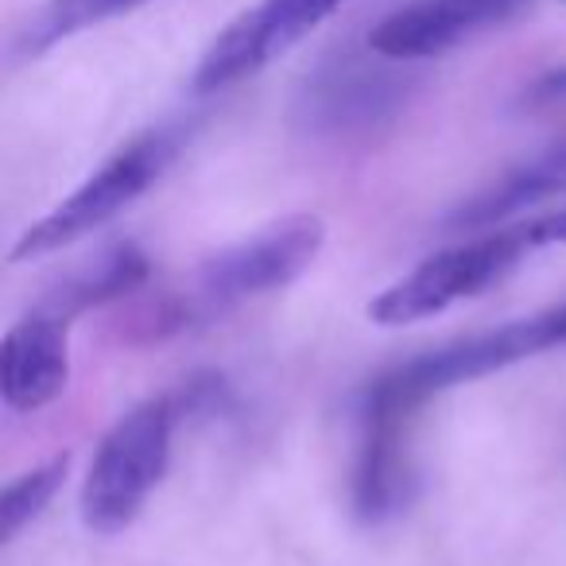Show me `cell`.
Here are the masks:
<instances>
[{"label":"cell","mask_w":566,"mask_h":566,"mask_svg":"<svg viewBox=\"0 0 566 566\" xmlns=\"http://www.w3.org/2000/svg\"><path fill=\"white\" fill-rule=\"evenodd\" d=\"M323 221L311 218V213H295V218H283L275 226L260 229L249 241L213 252L210 260H202L195 268V275H190L182 292L167 295L151 311L148 331L159 338L167 331H182V326L226 315V311L260 300L268 292H280V287H287V283L307 272L311 260L323 249Z\"/></svg>","instance_id":"1"},{"label":"cell","mask_w":566,"mask_h":566,"mask_svg":"<svg viewBox=\"0 0 566 566\" xmlns=\"http://www.w3.org/2000/svg\"><path fill=\"white\" fill-rule=\"evenodd\" d=\"M175 416H179V400L156 396L136 403L128 416L113 423L82 485V520L90 532L120 535L140 516L151 489L167 473Z\"/></svg>","instance_id":"2"},{"label":"cell","mask_w":566,"mask_h":566,"mask_svg":"<svg viewBox=\"0 0 566 566\" xmlns=\"http://www.w3.org/2000/svg\"><path fill=\"white\" fill-rule=\"evenodd\" d=\"M182 144V128H151V133L128 140L117 156H109L74 195H66L48 218H40L35 226L24 229L17 244H12L9 260L12 264H28V260L51 256V252L66 249V244L82 241L94 229H102L105 221H113L120 210L136 202L159 175L167 171V164L175 159Z\"/></svg>","instance_id":"3"},{"label":"cell","mask_w":566,"mask_h":566,"mask_svg":"<svg viewBox=\"0 0 566 566\" xmlns=\"http://www.w3.org/2000/svg\"><path fill=\"white\" fill-rule=\"evenodd\" d=\"M555 346H566V303L535 311L527 318H512V323L470 334V338H458L450 346L431 349V354L411 357V361L380 373L373 380V388L423 408L431 396L447 392V388L470 385V380L501 373L516 361H527V357H539Z\"/></svg>","instance_id":"4"},{"label":"cell","mask_w":566,"mask_h":566,"mask_svg":"<svg viewBox=\"0 0 566 566\" xmlns=\"http://www.w3.org/2000/svg\"><path fill=\"white\" fill-rule=\"evenodd\" d=\"M532 249L535 244L527 226L501 229V233L493 229L485 237L454 244V249L439 252V256H427L403 280L388 283L385 292L369 303V318L380 326H403L442 315L454 303L473 300V295L485 292L489 283L509 275Z\"/></svg>","instance_id":"5"},{"label":"cell","mask_w":566,"mask_h":566,"mask_svg":"<svg viewBox=\"0 0 566 566\" xmlns=\"http://www.w3.org/2000/svg\"><path fill=\"white\" fill-rule=\"evenodd\" d=\"M346 4L349 0H256L252 9H244L213 35L195 71V90L213 94V90L252 78L280 55H287L300 40H307L318 24H326Z\"/></svg>","instance_id":"6"},{"label":"cell","mask_w":566,"mask_h":566,"mask_svg":"<svg viewBox=\"0 0 566 566\" xmlns=\"http://www.w3.org/2000/svg\"><path fill=\"white\" fill-rule=\"evenodd\" d=\"M416 403L380 388L361 392V442L354 465V509L365 524L392 520L411 501L416 465H411V419Z\"/></svg>","instance_id":"7"},{"label":"cell","mask_w":566,"mask_h":566,"mask_svg":"<svg viewBox=\"0 0 566 566\" xmlns=\"http://www.w3.org/2000/svg\"><path fill=\"white\" fill-rule=\"evenodd\" d=\"M535 0H408L369 32V51L396 63L439 59L524 17Z\"/></svg>","instance_id":"8"},{"label":"cell","mask_w":566,"mask_h":566,"mask_svg":"<svg viewBox=\"0 0 566 566\" xmlns=\"http://www.w3.org/2000/svg\"><path fill=\"white\" fill-rule=\"evenodd\" d=\"M71 380L66 318L35 307L0 342V392L12 411H40Z\"/></svg>","instance_id":"9"},{"label":"cell","mask_w":566,"mask_h":566,"mask_svg":"<svg viewBox=\"0 0 566 566\" xmlns=\"http://www.w3.org/2000/svg\"><path fill=\"white\" fill-rule=\"evenodd\" d=\"M566 195V140L543 148L539 156L524 159V164L509 167L493 187L481 195L465 198L454 213H450V229H493L501 221L516 218L520 210L543 202V198Z\"/></svg>","instance_id":"10"},{"label":"cell","mask_w":566,"mask_h":566,"mask_svg":"<svg viewBox=\"0 0 566 566\" xmlns=\"http://www.w3.org/2000/svg\"><path fill=\"white\" fill-rule=\"evenodd\" d=\"M403 102V82L385 78V71L369 66H334L323 71L315 86H307V120L331 133L369 128Z\"/></svg>","instance_id":"11"},{"label":"cell","mask_w":566,"mask_h":566,"mask_svg":"<svg viewBox=\"0 0 566 566\" xmlns=\"http://www.w3.org/2000/svg\"><path fill=\"white\" fill-rule=\"evenodd\" d=\"M144 280H148V256H144L133 241L113 244V249H105L102 256L86 260V264L74 268L71 275H63L55 292L43 300V311H51V315L71 323L74 315H82V311L97 307V303H105V300H117V295L133 292V287H140Z\"/></svg>","instance_id":"12"},{"label":"cell","mask_w":566,"mask_h":566,"mask_svg":"<svg viewBox=\"0 0 566 566\" xmlns=\"http://www.w3.org/2000/svg\"><path fill=\"white\" fill-rule=\"evenodd\" d=\"M151 4V0H43L12 35V59H35L55 43Z\"/></svg>","instance_id":"13"},{"label":"cell","mask_w":566,"mask_h":566,"mask_svg":"<svg viewBox=\"0 0 566 566\" xmlns=\"http://www.w3.org/2000/svg\"><path fill=\"white\" fill-rule=\"evenodd\" d=\"M66 465H71V458L59 454V458H51V462L35 465L32 473H24V478L12 481V485L4 489V501H0V520H4L0 532H4V539H17V535L48 509L51 496H55L59 485H63Z\"/></svg>","instance_id":"14"},{"label":"cell","mask_w":566,"mask_h":566,"mask_svg":"<svg viewBox=\"0 0 566 566\" xmlns=\"http://www.w3.org/2000/svg\"><path fill=\"white\" fill-rule=\"evenodd\" d=\"M527 233H532L535 249H543V244H566V210L532 221V226H527Z\"/></svg>","instance_id":"15"},{"label":"cell","mask_w":566,"mask_h":566,"mask_svg":"<svg viewBox=\"0 0 566 566\" xmlns=\"http://www.w3.org/2000/svg\"><path fill=\"white\" fill-rule=\"evenodd\" d=\"M535 97H539V102H563L566 97V71H555L551 78H543L539 86H535Z\"/></svg>","instance_id":"16"}]
</instances>
